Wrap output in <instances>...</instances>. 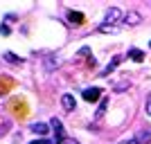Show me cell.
<instances>
[{
    "label": "cell",
    "mask_w": 151,
    "mask_h": 144,
    "mask_svg": "<svg viewBox=\"0 0 151 144\" xmlns=\"http://www.w3.org/2000/svg\"><path fill=\"white\" fill-rule=\"evenodd\" d=\"M120 20H124V11H122L120 7H111V9H106V18H104V23L106 25H117Z\"/></svg>",
    "instance_id": "cell-1"
},
{
    "label": "cell",
    "mask_w": 151,
    "mask_h": 144,
    "mask_svg": "<svg viewBox=\"0 0 151 144\" xmlns=\"http://www.w3.org/2000/svg\"><path fill=\"white\" fill-rule=\"evenodd\" d=\"M124 23H126V25H131V27H135V25L142 23V16H140L138 11H126L124 14Z\"/></svg>",
    "instance_id": "cell-2"
},
{
    "label": "cell",
    "mask_w": 151,
    "mask_h": 144,
    "mask_svg": "<svg viewBox=\"0 0 151 144\" xmlns=\"http://www.w3.org/2000/svg\"><path fill=\"white\" fill-rule=\"evenodd\" d=\"M83 99H86V101L101 99V90H99V88H86V90H83Z\"/></svg>",
    "instance_id": "cell-3"
},
{
    "label": "cell",
    "mask_w": 151,
    "mask_h": 144,
    "mask_svg": "<svg viewBox=\"0 0 151 144\" xmlns=\"http://www.w3.org/2000/svg\"><path fill=\"white\" fill-rule=\"evenodd\" d=\"M122 61H124V54H117V57H115L113 61H111V63H108V65H106V68H104V72H99V75H101V77H106V75H111V72H113V70L117 68V65H120Z\"/></svg>",
    "instance_id": "cell-4"
},
{
    "label": "cell",
    "mask_w": 151,
    "mask_h": 144,
    "mask_svg": "<svg viewBox=\"0 0 151 144\" xmlns=\"http://www.w3.org/2000/svg\"><path fill=\"white\" fill-rule=\"evenodd\" d=\"M61 106H63V110H75V108H77V101H75V97L65 92V95L61 97Z\"/></svg>",
    "instance_id": "cell-5"
},
{
    "label": "cell",
    "mask_w": 151,
    "mask_h": 144,
    "mask_svg": "<svg viewBox=\"0 0 151 144\" xmlns=\"http://www.w3.org/2000/svg\"><path fill=\"white\" fill-rule=\"evenodd\" d=\"M59 63H61V59H59L57 54H47V57H45V70H47V72H52Z\"/></svg>",
    "instance_id": "cell-6"
},
{
    "label": "cell",
    "mask_w": 151,
    "mask_h": 144,
    "mask_svg": "<svg viewBox=\"0 0 151 144\" xmlns=\"http://www.w3.org/2000/svg\"><path fill=\"white\" fill-rule=\"evenodd\" d=\"M68 20H70V23H75V25H81L86 18H83L81 11H72V9H70V11H68Z\"/></svg>",
    "instance_id": "cell-7"
},
{
    "label": "cell",
    "mask_w": 151,
    "mask_h": 144,
    "mask_svg": "<svg viewBox=\"0 0 151 144\" xmlns=\"http://www.w3.org/2000/svg\"><path fill=\"white\" fill-rule=\"evenodd\" d=\"M106 108H108V99H106V97H101V101H99V108H97V113H95V119H101V117H104Z\"/></svg>",
    "instance_id": "cell-8"
},
{
    "label": "cell",
    "mask_w": 151,
    "mask_h": 144,
    "mask_svg": "<svg viewBox=\"0 0 151 144\" xmlns=\"http://www.w3.org/2000/svg\"><path fill=\"white\" fill-rule=\"evenodd\" d=\"M32 131L38 133V135H45V133H47V124H43V122H36V124L32 126Z\"/></svg>",
    "instance_id": "cell-9"
},
{
    "label": "cell",
    "mask_w": 151,
    "mask_h": 144,
    "mask_svg": "<svg viewBox=\"0 0 151 144\" xmlns=\"http://www.w3.org/2000/svg\"><path fill=\"white\" fill-rule=\"evenodd\" d=\"M129 57H131L133 61H138V63H140V61H142V59H145V54H142V52H140V50H135V47H133V50L129 52Z\"/></svg>",
    "instance_id": "cell-10"
},
{
    "label": "cell",
    "mask_w": 151,
    "mask_h": 144,
    "mask_svg": "<svg viewBox=\"0 0 151 144\" xmlns=\"http://www.w3.org/2000/svg\"><path fill=\"white\" fill-rule=\"evenodd\" d=\"M2 57H5L7 61H12V63H23V59H18V57H16V54H14V52H5Z\"/></svg>",
    "instance_id": "cell-11"
},
{
    "label": "cell",
    "mask_w": 151,
    "mask_h": 144,
    "mask_svg": "<svg viewBox=\"0 0 151 144\" xmlns=\"http://www.w3.org/2000/svg\"><path fill=\"white\" fill-rule=\"evenodd\" d=\"M97 29H99L101 34H111V32H115V27H113V25H106V23H101Z\"/></svg>",
    "instance_id": "cell-12"
},
{
    "label": "cell",
    "mask_w": 151,
    "mask_h": 144,
    "mask_svg": "<svg viewBox=\"0 0 151 144\" xmlns=\"http://www.w3.org/2000/svg\"><path fill=\"white\" fill-rule=\"evenodd\" d=\"M0 34H2V36H9V25L2 23V25H0Z\"/></svg>",
    "instance_id": "cell-13"
},
{
    "label": "cell",
    "mask_w": 151,
    "mask_h": 144,
    "mask_svg": "<svg viewBox=\"0 0 151 144\" xmlns=\"http://www.w3.org/2000/svg\"><path fill=\"white\" fill-rule=\"evenodd\" d=\"M145 110H147V115H151V95L147 97V104H145Z\"/></svg>",
    "instance_id": "cell-14"
},
{
    "label": "cell",
    "mask_w": 151,
    "mask_h": 144,
    "mask_svg": "<svg viewBox=\"0 0 151 144\" xmlns=\"http://www.w3.org/2000/svg\"><path fill=\"white\" fill-rule=\"evenodd\" d=\"M120 144H140V142H138V140H122Z\"/></svg>",
    "instance_id": "cell-15"
},
{
    "label": "cell",
    "mask_w": 151,
    "mask_h": 144,
    "mask_svg": "<svg viewBox=\"0 0 151 144\" xmlns=\"http://www.w3.org/2000/svg\"><path fill=\"white\" fill-rule=\"evenodd\" d=\"M61 144H79V142H77V140H70V138H65Z\"/></svg>",
    "instance_id": "cell-16"
},
{
    "label": "cell",
    "mask_w": 151,
    "mask_h": 144,
    "mask_svg": "<svg viewBox=\"0 0 151 144\" xmlns=\"http://www.w3.org/2000/svg\"><path fill=\"white\" fill-rule=\"evenodd\" d=\"M29 144H36V142H29Z\"/></svg>",
    "instance_id": "cell-17"
}]
</instances>
